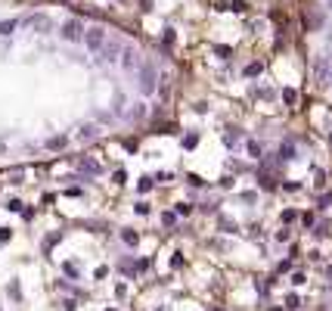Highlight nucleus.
<instances>
[{
  "instance_id": "13",
  "label": "nucleus",
  "mask_w": 332,
  "mask_h": 311,
  "mask_svg": "<svg viewBox=\"0 0 332 311\" xmlns=\"http://www.w3.org/2000/svg\"><path fill=\"white\" fill-rule=\"evenodd\" d=\"M258 187H261V190H273L276 184L270 180V174H267V171H261V174H258Z\"/></svg>"
},
{
  "instance_id": "9",
  "label": "nucleus",
  "mask_w": 332,
  "mask_h": 311,
  "mask_svg": "<svg viewBox=\"0 0 332 311\" xmlns=\"http://www.w3.org/2000/svg\"><path fill=\"white\" fill-rule=\"evenodd\" d=\"M97 134H100V131H97V125H84L81 131H78V137H81V140H94Z\"/></svg>"
},
{
  "instance_id": "36",
  "label": "nucleus",
  "mask_w": 332,
  "mask_h": 311,
  "mask_svg": "<svg viewBox=\"0 0 332 311\" xmlns=\"http://www.w3.org/2000/svg\"><path fill=\"white\" fill-rule=\"evenodd\" d=\"M301 224L304 227H313V215H301Z\"/></svg>"
},
{
  "instance_id": "25",
  "label": "nucleus",
  "mask_w": 332,
  "mask_h": 311,
  "mask_svg": "<svg viewBox=\"0 0 332 311\" xmlns=\"http://www.w3.org/2000/svg\"><path fill=\"white\" fill-rule=\"evenodd\" d=\"M298 305H301V299H298V296H289V299H286V308H292V311L298 308Z\"/></svg>"
},
{
  "instance_id": "28",
  "label": "nucleus",
  "mask_w": 332,
  "mask_h": 311,
  "mask_svg": "<svg viewBox=\"0 0 332 311\" xmlns=\"http://www.w3.org/2000/svg\"><path fill=\"white\" fill-rule=\"evenodd\" d=\"M292 283H295V286H301V283H304V274H301V271H295V274H292Z\"/></svg>"
},
{
  "instance_id": "5",
  "label": "nucleus",
  "mask_w": 332,
  "mask_h": 311,
  "mask_svg": "<svg viewBox=\"0 0 332 311\" xmlns=\"http://www.w3.org/2000/svg\"><path fill=\"white\" fill-rule=\"evenodd\" d=\"M121 66H124L127 72H137V69H140V59H137V50H134V47H124V53H121Z\"/></svg>"
},
{
  "instance_id": "14",
  "label": "nucleus",
  "mask_w": 332,
  "mask_h": 311,
  "mask_svg": "<svg viewBox=\"0 0 332 311\" xmlns=\"http://www.w3.org/2000/svg\"><path fill=\"white\" fill-rule=\"evenodd\" d=\"M81 168L90 171V174H100V162H94V159H81Z\"/></svg>"
},
{
  "instance_id": "17",
  "label": "nucleus",
  "mask_w": 332,
  "mask_h": 311,
  "mask_svg": "<svg viewBox=\"0 0 332 311\" xmlns=\"http://www.w3.org/2000/svg\"><path fill=\"white\" fill-rule=\"evenodd\" d=\"M152 184H155V180H152V177H146V174H143V177H140V184H137V187H140V193H149V190H152Z\"/></svg>"
},
{
  "instance_id": "3",
  "label": "nucleus",
  "mask_w": 332,
  "mask_h": 311,
  "mask_svg": "<svg viewBox=\"0 0 332 311\" xmlns=\"http://www.w3.org/2000/svg\"><path fill=\"white\" fill-rule=\"evenodd\" d=\"M59 34H62L65 41H71V44H75V41H84V22H81V19H65L62 28H59Z\"/></svg>"
},
{
  "instance_id": "10",
  "label": "nucleus",
  "mask_w": 332,
  "mask_h": 311,
  "mask_svg": "<svg viewBox=\"0 0 332 311\" xmlns=\"http://www.w3.org/2000/svg\"><path fill=\"white\" fill-rule=\"evenodd\" d=\"M280 159H295V143H292V140H286V143L280 146Z\"/></svg>"
},
{
  "instance_id": "26",
  "label": "nucleus",
  "mask_w": 332,
  "mask_h": 311,
  "mask_svg": "<svg viewBox=\"0 0 332 311\" xmlns=\"http://www.w3.org/2000/svg\"><path fill=\"white\" fill-rule=\"evenodd\" d=\"M121 112H124V97L118 94V97H115V115H121Z\"/></svg>"
},
{
  "instance_id": "38",
  "label": "nucleus",
  "mask_w": 332,
  "mask_h": 311,
  "mask_svg": "<svg viewBox=\"0 0 332 311\" xmlns=\"http://www.w3.org/2000/svg\"><path fill=\"white\" fill-rule=\"evenodd\" d=\"M326 4H329V7H332V0H326Z\"/></svg>"
},
{
  "instance_id": "4",
  "label": "nucleus",
  "mask_w": 332,
  "mask_h": 311,
  "mask_svg": "<svg viewBox=\"0 0 332 311\" xmlns=\"http://www.w3.org/2000/svg\"><path fill=\"white\" fill-rule=\"evenodd\" d=\"M313 81L320 87H326L332 81V63L329 59H317V66H313Z\"/></svg>"
},
{
  "instance_id": "6",
  "label": "nucleus",
  "mask_w": 332,
  "mask_h": 311,
  "mask_svg": "<svg viewBox=\"0 0 332 311\" xmlns=\"http://www.w3.org/2000/svg\"><path fill=\"white\" fill-rule=\"evenodd\" d=\"M239 140H242V131H239V128H227L224 143H227V146H239Z\"/></svg>"
},
{
  "instance_id": "8",
  "label": "nucleus",
  "mask_w": 332,
  "mask_h": 311,
  "mask_svg": "<svg viewBox=\"0 0 332 311\" xmlns=\"http://www.w3.org/2000/svg\"><path fill=\"white\" fill-rule=\"evenodd\" d=\"M121 243H124V246H131V249H134V246L140 243V236H137L134 230H121Z\"/></svg>"
},
{
  "instance_id": "39",
  "label": "nucleus",
  "mask_w": 332,
  "mask_h": 311,
  "mask_svg": "<svg viewBox=\"0 0 332 311\" xmlns=\"http://www.w3.org/2000/svg\"><path fill=\"white\" fill-rule=\"evenodd\" d=\"M106 311H115V308H106Z\"/></svg>"
},
{
  "instance_id": "2",
  "label": "nucleus",
  "mask_w": 332,
  "mask_h": 311,
  "mask_svg": "<svg viewBox=\"0 0 332 311\" xmlns=\"http://www.w3.org/2000/svg\"><path fill=\"white\" fill-rule=\"evenodd\" d=\"M84 44H87L90 53H100V50L106 47V28H100V25L87 28V31H84Z\"/></svg>"
},
{
  "instance_id": "22",
  "label": "nucleus",
  "mask_w": 332,
  "mask_h": 311,
  "mask_svg": "<svg viewBox=\"0 0 332 311\" xmlns=\"http://www.w3.org/2000/svg\"><path fill=\"white\" fill-rule=\"evenodd\" d=\"M161 221H164V227H174V221H177V215H174V212H164V215H161Z\"/></svg>"
},
{
  "instance_id": "19",
  "label": "nucleus",
  "mask_w": 332,
  "mask_h": 311,
  "mask_svg": "<svg viewBox=\"0 0 332 311\" xmlns=\"http://www.w3.org/2000/svg\"><path fill=\"white\" fill-rule=\"evenodd\" d=\"M245 75H248V78L261 75V63H252V66H245Z\"/></svg>"
},
{
  "instance_id": "27",
  "label": "nucleus",
  "mask_w": 332,
  "mask_h": 311,
  "mask_svg": "<svg viewBox=\"0 0 332 311\" xmlns=\"http://www.w3.org/2000/svg\"><path fill=\"white\" fill-rule=\"evenodd\" d=\"M190 212H193L190 203H180V206H177V215H190Z\"/></svg>"
},
{
  "instance_id": "20",
  "label": "nucleus",
  "mask_w": 332,
  "mask_h": 311,
  "mask_svg": "<svg viewBox=\"0 0 332 311\" xmlns=\"http://www.w3.org/2000/svg\"><path fill=\"white\" fill-rule=\"evenodd\" d=\"M217 224H220V227H224L227 233H236V224L230 221V218H220V221H217Z\"/></svg>"
},
{
  "instance_id": "33",
  "label": "nucleus",
  "mask_w": 332,
  "mask_h": 311,
  "mask_svg": "<svg viewBox=\"0 0 332 311\" xmlns=\"http://www.w3.org/2000/svg\"><path fill=\"white\" fill-rule=\"evenodd\" d=\"M283 221H286V224H292V221H295V212H292V209H286V212H283Z\"/></svg>"
},
{
  "instance_id": "1",
  "label": "nucleus",
  "mask_w": 332,
  "mask_h": 311,
  "mask_svg": "<svg viewBox=\"0 0 332 311\" xmlns=\"http://www.w3.org/2000/svg\"><path fill=\"white\" fill-rule=\"evenodd\" d=\"M137 87H140L143 97L155 94V87H158V72H155L152 63H140V69H137Z\"/></svg>"
},
{
  "instance_id": "37",
  "label": "nucleus",
  "mask_w": 332,
  "mask_h": 311,
  "mask_svg": "<svg viewBox=\"0 0 332 311\" xmlns=\"http://www.w3.org/2000/svg\"><path fill=\"white\" fill-rule=\"evenodd\" d=\"M326 277H329V280H332V265H326Z\"/></svg>"
},
{
  "instance_id": "34",
  "label": "nucleus",
  "mask_w": 332,
  "mask_h": 311,
  "mask_svg": "<svg viewBox=\"0 0 332 311\" xmlns=\"http://www.w3.org/2000/svg\"><path fill=\"white\" fill-rule=\"evenodd\" d=\"M124 180H127V171H124V168L115 171V184H124Z\"/></svg>"
},
{
  "instance_id": "7",
  "label": "nucleus",
  "mask_w": 332,
  "mask_h": 311,
  "mask_svg": "<svg viewBox=\"0 0 332 311\" xmlns=\"http://www.w3.org/2000/svg\"><path fill=\"white\" fill-rule=\"evenodd\" d=\"M28 25L41 28V31H50V19H47V16H31V19H28Z\"/></svg>"
},
{
  "instance_id": "15",
  "label": "nucleus",
  "mask_w": 332,
  "mask_h": 311,
  "mask_svg": "<svg viewBox=\"0 0 332 311\" xmlns=\"http://www.w3.org/2000/svg\"><path fill=\"white\" fill-rule=\"evenodd\" d=\"M16 25H19V19H4V22H0V34H13Z\"/></svg>"
},
{
  "instance_id": "21",
  "label": "nucleus",
  "mask_w": 332,
  "mask_h": 311,
  "mask_svg": "<svg viewBox=\"0 0 332 311\" xmlns=\"http://www.w3.org/2000/svg\"><path fill=\"white\" fill-rule=\"evenodd\" d=\"M196 143H199V134H187V137H183V146H187V150H193Z\"/></svg>"
},
{
  "instance_id": "18",
  "label": "nucleus",
  "mask_w": 332,
  "mask_h": 311,
  "mask_svg": "<svg viewBox=\"0 0 332 311\" xmlns=\"http://www.w3.org/2000/svg\"><path fill=\"white\" fill-rule=\"evenodd\" d=\"M62 271L68 274V277H71V280H75V277H78V274H81V271H78V265H71V262H65V265H62Z\"/></svg>"
},
{
  "instance_id": "32",
  "label": "nucleus",
  "mask_w": 332,
  "mask_h": 311,
  "mask_svg": "<svg viewBox=\"0 0 332 311\" xmlns=\"http://www.w3.org/2000/svg\"><path fill=\"white\" fill-rule=\"evenodd\" d=\"M276 240H280V243H289L292 233H289V230H280V233H276Z\"/></svg>"
},
{
  "instance_id": "40",
  "label": "nucleus",
  "mask_w": 332,
  "mask_h": 311,
  "mask_svg": "<svg viewBox=\"0 0 332 311\" xmlns=\"http://www.w3.org/2000/svg\"><path fill=\"white\" fill-rule=\"evenodd\" d=\"M329 143H332V134H329Z\"/></svg>"
},
{
  "instance_id": "16",
  "label": "nucleus",
  "mask_w": 332,
  "mask_h": 311,
  "mask_svg": "<svg viewBox=\"0 0 332 311\" xmlns=\"http://www.w3.org/2000/svg\"><path fill=\"white\" fill-rule=\"evenodd\" d=\"M118 53H121V47H118V44H109V47H106V59H109V63L118 59Z\"/></svg>"
},
{
  "instance_id": "12",
  "label": "nucleus",
  "mask_w": 332,
  "mask_h": 311,
  "mask_svg": "<svg viewBox=\"0 0 332 311\" xmlns=\"http://www.w3.org/2000/svg\"><path fill=\"white\" fill-rule=\"evenodd\" d=\"M65 143H68V137H62V134H59V137H50V140H47V150H62Z\"/></svg>"
},
{
  "instance_id": "11",
  "label": "nucleus",
  "mask_w": 332,
  "mask_h": 311,
  "mask_svg": "<svg viewBox=\"0 0 332 311\" xmlns=\"http://www.w3.org/2000/svg\"><path fill=\"white\" fill-rule=\"evenodd\" d=\"M245 150H248V156H252V159H261V153H264L258 140H248V143H245Z\"/></svg>"
},
{
  "instance_id": "35",
  "label": "nucleus",
  "mask_w": 332,
  "mask_h": 311,
  "mask_svg": "<svg viewBox=\"0 0 332 311\" xmlns=\"http://www.w3.org/2000/svg\"><path fill=\"white\" fill-rule=\"evenodd\" d=\"M214 53H217V56H230L233 50H230V47H214Z\"/></svg>"
},
{
  "instance_id": "30",
  "label": "nucleus",
  "mask_w": 332,
  "mask_h": 311,
  "mask_svg": "<svg viewBox=\"0 0 332 311\" xmlns=\"http://www.w3.org/2000/svg\"><path fill=\"white\" fill-rule=\"evenodd\" d=\"M10 236H13V230H10V227H0V243H7Z\"/></svg>"
},
{
  "instance_id": "23",
  "label": "nucleus",
  "mask_w": 332,
  "mask_h": 311,
  "mask_svg": "<svg viewBox=\"0 0 332 311\" xmlns=\"http://www.w3.org/2000/svg\"><path fill=\"white\" fill-rule=\"evenodd\" d=\"M329 206H332V193H323V196H320V206H317V209L323 212V209H329Z\"/></svg>"
},
{
  "instance_id": "31",
  "label": "nucleus",
  "mask_w": 332,
  "mask_h": 311,
  "mask_svg": "<svg viewBox=\"0 0 332 311\" xmlns=\"http://www.w3.org/2000/svg\"><path fill=\"white\" fill-rule=\"evenodd\" d=\"M7 209H10V212H22V203H19V199H10Z\"/></svg>"
},
{
  "instance_id": "24",
  "label": "nucleus",
  "mask_w": 332,
  "mask_h": 311,
  "mask_svg": "<svg viewBox=\"0 0 332 311\" xmlns=\"http://www.w3.org/2000/svg\"><path fill=\"white\" fill-rule=\"evenodd\" d=\"M283 100H286V103H295V100H298V94H295L292 87H286V90H283Z\"/></svg>"
},
{
  "instance_id": "29",
  "label": "nucleus",
  "mask_w": 332,
  "mask_h": 311,
  "mask_svg": "<svg viewBox=\"0 0 332 311\" xmlns=\"http://www.w3.org/2000/svg\"><path fill=\"white\" fill-rule=\"evenodd\" d=\"M134 212H137V215H149V206H146V203H137Z\"/></svg>"
}]
</instances>
